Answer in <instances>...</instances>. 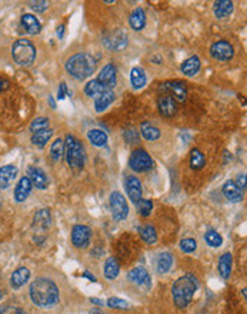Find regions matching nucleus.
I'll use <instances>...</instances> for the list:
<instances>
[{"instance_id": "nucleus-1", "label": "nucleus", "mask_w": 247, "mask_h": 314, "mask_svg": "<svg viewBox=\"0 0 247 314\" xmlns=\"http://www.w3.org/2000/svg\"><path fill=\"white\" fill-rule=\"evenodd\" d=\"M30 298L37 307H53L59 303V288L49 278H37L30 284Z\"/></svg>"}, {"instance_id": "nucleus-2", "label": "nucleus", "mask_w": 247, "mask_h": 314, "mask_svg": "<svg viewBox=\"0 0 247 314\" xmlns=\"http://www.w3.org/2000/svg\"><path fill=\"white\" fill-rule=\"evenodd\" d=\"M196 290H197V280H196V277H193L192 274L177 278L174 281L173 287H172L174 304L177 305L179 308L187 307L189 303L192 301Z\"/></svg>"}, {"instance_id": "nucleus-3", "label": "nucleus", "mask_w": 247, "mask_h": 314, "mask_svg": "<svg viewBox=\"0 0 247 314\" xmlns=\"http://www.w3.org/2000/svg\"><path fill=\"white\" fill-rule=\"evenodd\" d=\"M66 70L74 79L84 80L89 76H92L93 72L96 70V60L87 53L74 54L66 62Z\"/></svg>"}, {"instance_id": "nucleus-4", "label": "nucleus", "mask_w": 247, "mask_h": 314, "mask_svg": "<svg viewBox=\"0 0 247 314\" xmlns=\"http://www.w3.org/2000/svg\"><path fill=\"white\" fill-rule=\"evenodd\" d=\"M12 56L20 66H30L36 59V49L29 40L20 39L12 46Z\"/></svg>"}, {"instance_id": "nucleus-5", "label": "nucleus", "mask_w": 247, "mask_h": 314, "mask_svg": "<svg viewBox=\"0 0 247 314\" xmlns=\"http://www.w3.org/2000/svg\"><path fill=\"white\" fill-rule=\"evenodd\" d=\"M64 150H66V159L69 166L73 169H82L84 164V150H83L82 143L74 137V136H67L66 143H64Z\"/></svg>"}, {"instance_id": "nucleus-6", "label": "nucleus", "mask_w": 247, "mask_h": 314, "mask_svg": "<svg viewBox=\"0 0 247 314\" xmlns=\"http://www.w3.org/2000/svg\"><path fill=\"white\" fill-rule=\"evenodd\" d=\"M152 164H153V162H152L150 156L143 149H138V150H135V152L130 154L129 166H130L132 170L143 173V171L150 170L152 169Z\"/></svg>"}, {"instance_id": "nucleus-7", "label": "nucleus", "mask_w": 247, "mask_h": 314, "mask_svg": "<svg viewBox=\"0 0 247 314\" xmlns=\"http://www.w3.org/2000/svg\"><path fill=\"white\" fill-rule=\"evenodd\" d=\"M110 208H111V215L114 220H125L129 216V206L128 201L125 196L119 193V191H114L111 193L110 196Z\"/></svg>"}, {"instance_id": "nucleus-8", "label": "nucleus", "mask_w": 247, "mask_h": 314, "mask_svg": "<svg viewBox=\"0 0 247 314\" xmlns=\"http://www.w3.org/2000/svg\"><path fill=\"white\" fill-rule=\"evenodd\" d=\"M210 54L211 57L216 59V60L227 62L230 59H233V56H234V49H233V46L230 45L229 42L220 40V42H216L214 45L211 46Z\"/></svg>"}, {"instance_id": "nucleus-9", "label": "nucleus", "mask_w": 247, "mask_h": 314, "mask_svg": "<svg viewBox=\"0 0 247 314\" xmlns=\"http://www.w3.org/2000/svg\"><path fill=\"white\" fill-rule=\"evenodd\" d=\"M92 230L87 226H74L72 230V242L77 249H86L90 243Z\"/></svg>"}, {"instance_id": "nucleus-10", "label": "nucleus", "mask_w": 247, "mask_h": 314, "mask_svg": "<svg viewBox=\"0 0 247 314\" xmlns=\"http://www.w3.org/2000/svg\"><path fill=\"white\" fill-rule=\"evenodd\" d=\"M160 89L167 91L169 96H172L177 101H184L187 97V87L182 81H166Z\"/></svg>"}, {"instance_id": "nucleus-11", "label": "nucleus", "mask_w": 247, "mask_h": 314, "mask_svg": "<svg viewBox=\"0 0 247 314\" xmlns=\"http://www.w3.org/2000/svg\"><path fill=\"white\" fill-rule=\"evenodd\" d=\"M97 81L103 84L104 87H107V89H113L114 86H116V83H117V70H116V67L109 63V64H106L103 69H101L100 74H99V77H97Z\"/></svg>"}, {"instance_id": "nucleus-12", "label": "nucleus", "mask_w": 247, "mask_h": 314, "mask_svg": "<svg viewBox=\"0 0 247 314\" xmlns=\"http://www.w3.org/2000/svg\"><path fill=\"white\" fill-rule=\"evenodd\" d=\"M129 280L135 284H138L139 287H143L145 290L150 287L152 281H150V276L147 273L146 269L143 267H138V269H133L132 271H129L128 274Z\"/></svg>"}, {"instance_id": "nucleus-13", "label": "nucleus", "mask_w": 247, "mask_h": 314, "mask_svg": "<svg viewBox=\"0 0 247 314\" xmlns=\"http://www.w3.org/2000/svg\"><path fill=\"white\" fill-rule=\"evenodd\" d=\"M126 190H128V196L132 201L138 203L139 200H142V183L138 177L135 176H128L126 179Z\"/></svg>"}, {"instance_id": "nucleus-14", "label": "nucleus", "mask_w": 247, "mask_h": 314, "mask_svg": "<svg viewBox=\"0 0 247 314\" xmlns=\"http://www.w3.org/2000/svg\"><path fill=\"white\" fill-rule=\"evenodd\" d=\"M28 177L32 181V184L36 186L37 188H40V190H45L49 186V179H47L46 173L42 169L30 167L28 170Z\"/></svg>"}, {"instance_id": "nucleus-15", "label": "nucleus", "mask_w": 247, "mask_h": 314, "mask_svg": "<svg viewBox=\"0 0 247 314\" xmlns=\"http://www.w3.org/2000/svg\"><path fill=\"white\" fill-rule=\"evenodd\" d=\"M223 194H224V197L233 203H238L243 200V190H240L236 186V181H231V180H227L223 184Z\"/></svg>"}, {"instance_id": "nucleus-16", "label": "nucleus", "mask_w": 247, "mask_h": 314, "mask_svg": "<svg viewBox=\"0 0 247 314\" xmlns=\"http://www.w3.org/2000/svg\"><path fill=\"white\" fill-rule=\"evenodd\" d=\"M159 112L166 117H172L173 115L177 113V106H176V100L169 96V94H165V96H160L159 99Z\"/></svg>"}, {"instance_id": "nucleus-17", "label": "nucleus", "mask_w": 247, "mask_h": 314, "mask_svg": "<svg viewBox=\"0 0 247 314\" xmlns=\"http://www.w3.org/2000/svg\"><path fill=\"white\" fill-rule=\"evenodd\" d=\"M18 167L13 164L3 166L0 169V188H8L18 176Z\"/></svg>"}, {"instance_id": "nucleus-18", "label": "nucleus", "mask_w": 247, "mask_h": 314, "mask_svg": "<svg viewBox=\"0 0 247 314\" xmlns=\"http://www.w3.org/2000/svg\"><path fill=\"white\" fill-rule=\"evenodd\" d=\"M32 187H33V184H32V181L29 180V177H22V179L19 180L16 188H15V200H16L18 203L25 201V200L29 197V194H30V191H32Z\"/></svg>"}, {"instance_id": "nucleus-19", "label": "nucleus", "mask_w": 247, "mask_h": 314, "mask_svg": "<svg viewBox=\"0 0 247 314\" xmlns=\"http://www.w3.org/2000/svg\"><path fill=\"white\" fill-rule=\"evenodd\" d=\"M114 97L116 96H114L113 90H106V91L100 93L97 97H94V109H96V112L101 113L103 110H106L114 101Z\"/></svg>"}, {"instance_id": "nucleus-20", "label": "nucleus", "mask_w": 247, "mask_h": 314, "mask_svg": "<svg viewBox=\"0 0 247 314\" xmlns=\"http://www.w3.org/2000/svg\"><path fill=\"white\" fill-rule=\"evenodd\" d=\"M30 278V271L26 267H19L16 271H13L12 277H10V284L13 288H20L28 283Z\"/></svg>"}, {"instance_id": "nucleus-21", "label": "nucleus", "mask_w": 247, "mask_h": 314, "mask_svg": "<svg viewBox=\"0 0 247 314\" xmlns=\"http://www.w3.org/2000/svg\"><path fill=\"white\" fill-rule=\"evenodd\" d=\"M104 43H106V46H107L109 49L121 50V49H125L126 45H128V36H126L123 32H116V33H113V36L111 37H107V39L104 40Z\"/></svg>"}, {"instance_id": "nucleus-22", "label": "nucleus", "mask_w": 247, "mask_h": 314, "mask_svg": "<svg viewBox=\"0 0 247 314\" xmlns=\"http://www.w3.org/2000/svg\"><path fill=\"white\" fill-rule=\"evenodd\" d=\"M173 266V257L170 253H160L156 259V270L160 274H165Z\"/></svg>"}, {"instance_id": "nucleus-23", "label": "nucleus", "mask_w": 247, "mask_h": 314, "mask_svg": "<svg viewBox=\"0 0 247 314\" xmlns=\"http://www.w3.org/2000/svg\"><path fill=\"white\" fill-rule=\"evenodd\" d=\"M200 59L197 57V56H192V57H189L187 60H184L182 63V72L186 74V76H196L199 70H200Z\"/></svg>"}, {"instance_id": "nucleus-24", "label": "nucleus", "mask_w": 247, "mask_h": 314, "mask_svg": "<svg viewBox=\"0 0 247 314\" xmlns=\"http://www.w3.org/2000/svg\"><path fill=\"white\" fill-rule=\"evenodd\" d=\"M22 25L29 35H37L42 30V25L33 15H23L22 16Z\"/></svg>"}, {"instance_id": "nucleus-25", "label": "nucleus", "mask_w": 247, "mask_h": 314, "mask_svg": "<svg viewBox=\"0 0 247 314\" xmlns=\"http://www.w3.org/2000/svg\"><path fill=\"white\" fill-rule=\"evenodd\" d=\"M129 23H130V26L132 29H135V30H142L145 25H146V15H145V12L143 9H138L133 10V13L130 15V18H129Z\"/></svg>"}, {"instance_id": "nucleus-26", "label": "nucleus", "mask_w": 247, "mask_h": 314, "mask_svg": "<svg viewBox=\"0 0 247 314\" xmlns=\"http://www.w3.org/2000/svg\"><path fill=\"white\" fill-rule=\"evenodd\" d=\"M130 80L135 89H142L146 84V73L142 67H133L130 72Z\"/></svg>"}, {"instance_id": "nucleus-27", "label": "nucleus", "mask_w": 247, "mask_h": 314, "mask_svg": "<svg viewBox=\"0 0 247 314\" xmlns=\"http://www.w3.org/2000/svg\"><path fill=\"white\" fill-rule=\"evenodd\" d=\"M231 13H233V2L220 0V2L214 3V15H216V18L223 19L231 15Z\"/></svg>"}, {"instance_id": "nucleus-28", "label": "nucleus", "mask_w": 247, "mask_h": 314, "mask_svg": "<svg viewBox=\"0 0 247 314\" xmlns=\"http://www.w3.org/2000/svg\"><path fill=\"white\" fill-rule=\"evenodd\" d=\"M33 223H35V227L40 229V230L49 229V226H50V213H49V210H46V208L39 210L36 215H35Z\"/></svg>"}, {"instance_id": "nucleus-29", "label": "nucleus", "mask_w": 247, "mask_h": 314, "mask_svg": "<svg viewBox=\"0 0 247 314\" xmlns=\"http://www.w3.org/2000/svg\"><path fill=\"white\" fill-rule=\"evenodd\" d=\"M120 273V266L119 261L116 260L114 257H109L106 263H104V276L109 278V280H113L119 276Z\"/></svg>"}, {"instance_id": "nucleus-30", "label": "nucleus", "mask_w": 247, "mask_h": 314, "mask_svg": "<svg viewBox=\"0 0 247 314\" xmlns=\"http://www.w3.org/2000/svg\"><path fill=\"white\" fill-rule=\"evenodd\" d=\"M231 263H233V259H231V254H230V253H224V254L220 257L219 271L223 278L230 277V273H231Z\"/></svg>"}, {"instance_id": "nucleus-31", "label": "nucleus", "mask_w": 247, "mask_h": 314, "mask_svg": "<svg viewBox=\"0 0 247 314\" xmlns=\"http://www.w3.org/2000/svg\"><path fill=\"white\" fill-rule=\"evenodd\" d=\"M87 139L96 147H103V146H106V143H107V135L104 132H101V130H97V129L90 130L87 133Z\"/></svg>"}, {"instance_id": "nucleus-32", "label": "nucleus", "mask_w": 247, "mask_h": 314, "mask_svg": "<svg viewBox=\"0 0 247 314\" xmlns=\"http://www.w3.org/2000/svg\"><path fill=\"white\" fill-rule=\"evenodd\" d=\"M140 132H142V135L143 137L146 139V140H150V142H153V140H157L159 137H160V130L156 127V126L150 125V123H142V127H140Z\"/></svg>"}, {"instance_id": "nucleus-33", "label": "nucleus", "mask_w": 247, "mask_h": 314, "mask_svg": "<svg viewBox=\"0 0 247 314\" xmlns=\"http://www.w3.org/2000/svg\"><path fill=\"white\" fill-rule=\"evenodd\" d=\"M52 136H53V130L52 129L40 130L37 133H33V136H32V143L35 144V146H39V147H43L50 140Z\"/></svg>"}, {"instance_id": "nucleus-34", "label": "nucleus", "mask_w": 247, "mask_h": 314, "mask_svg": "<svg viewBox=\"0 0 247 314\" xmlns=\"http://www.w3.org/2000/svg\"><path fill=\"white\" fill-rule=\"evenodd\" d=\"M106 90H110V89L104 87V86L100 84L97 80H92L86 84V87H84V93H86L89 97H97L100 93L106 91Z\"/></svg>"}, {"instance_id": "nucleus-35", "label": "nucleus", "mask_w": 247, "mask_h": 314, "mask_svg": "<svg viewBox=\"0 0 247 314\" xmlns=\"http://www.w3.org/2000/svg\"><path fill=\"white\" fill-rule=\"evenodd\" d=\"M139 233L142 236V239L146 243H149V244H153L157 240V234H156V230L153 226L146 225L143 226V227H140L139 229Z\"/></svg>"}, {"instance_id": "nucleus-36", "label": "nucleus", "mask_w": 247, "mask_h": 314, "mask_svg": "<svg viewBox=\"0 0 247 314\" xmlns=\"http://www.w3.org/2000/svg\"><path fill=\"white\" fill-rule=\"evenodd\" d=\"M204 163H206V159H204L203 153L200 150H197V149L192 150V154H190V166H192V169L200 170V169H203Z\"/></svg>"}, {"instance_id": "nucleus-37", "label": "nucleus", "mask_w": 247, "mask_h": 314, "mask_svg": "<svg viewBox=\"0 0 247 314\" xmlns=\"http://www.w3.org/2000/svg\"><path fill=\"white\" fill-rule=\"evenodd\" d=\"M50 154H52V159L55 162H60L62 160V157H63L64 154V143L62 139H56L55 143L52 144Z\"/></svg>"}, {"instance_id": "nucleus-38", "label": "nucleus", "mask_w": 247, "mask_h": 314, "mask_svg": "<svg viewBox=\"0 0 247 314\" xmlns=\"http://www.w3.org/2000/svg\"><path fill=\"white\" fill-rule=\"evenodd\" d=\"M204 240L211 247H220L221 243H223V237L216 230H207L206 234H204Z\"/></svg>"}, {"instance_id": "nucleus-39", "label": "nucleus", "mask_w": 247, "mask_h": 314, "mask_svg": "<svg viewBox=\"0 0 247 314\" xmlns=\"http://www.w3.org/2000/svg\"><path fill=\"white\" fill-rule=\"evenodd\" d=\"M49 125H50L49 119H46V117H37L30 123V132L37 133L40 130H46V129H49Z\"/></svg>"}, {"instance_id": "nucleus-40", "label": "nucleus", "mask_w": 247, "mask_h": 314, "mask_svg": "<svg viewBox=\"0 0 247 314\" xmlns=\"http://www.w3.org/2000/svg\"><path fill=\"white\" fill-rule=\"evenodd\" d=\"M136 204H138L139 213L143 216V217H149L150 213H152V210H153V201L152 200H147V198L139 200Z\"/></svg>"}, {"instance_id": "nucleus-41", "label": "nucleus", "mask_w": 247, "mask_h": 314, "mask_svg": "<svg viewBox=\"0 0 247 314\" xmlns=\"http://www.w3.org/2000/svg\"><path fill=\"white\" fill-rule=\"evenodd\" d=\"M107 305L111 307V308H121V310H126L129 308L128 301L121 300V298H117V297H111L107 300Z\"/></svg>"}, {"instance_id": "nucleus-42", "label": "nucleus", "mask_w": 247, "mask_h": 314, "mask_svg": "<svg viewBox=\"0 0 247 314\" xmlns=\"http://www.w3.org/2000/svg\"><path fill=\"white\" fill-rule=\"evenodd\" d=\"M197 247V243L194 242L193 239H184L180 243V249L184 251V253H193Z\"/></svg>"}, {"instance_id": "nucleus-43", "label": "nucleus", "mask_w": 247, "mask_h": 314, "mask_svg": "<svg viewBox=\"0 0 247 314\" xmlns=\"http://www.w3.org/2000/svg\"><path fill=\"white\" fill-rule=\"evenodd\" d=\"M30 8L37 13H43L49 8V3L47 2H30Z\"/></svg>"}, {"instance_id": "nucleus-44", "label": "nucleus", "mask_w": 247, "mask_h": 314, "mask_svg": "<svg viewBox=\"0 0 247 314\" xmlns=\"http://www.w3.org/2000/svg\"><path fill=\"white\" fill-rule=\"evenodd\" d=\"M0 314H26L22 308L19 307H13V305H8V307H3L0 308Z\"/></svg>"}, {"instance_id": "nucleus-45", "label": "nucleus", "mask_w": 247, "mask_h": 314, "mask_svg": "<svg viewBox=\"0 0 247 314\" xmlns=\"http://www.w3.org/2000/svg\"><path fill=\"white\" fill-rule=\"evenodd\" d=\"M69 94V91H67V87H66V83H62L60 84V87H59V91H57V97H59V100H62L64 99V94Z\"/></svg>"}, {"instance_id": "nucleus-46", "label": "nucleus", "mask_w": 247, "mask_h": 314, "mask_svg": "<svg viewBox=\"0 0 247 314\" xmlns=\"http://www.w3.org/2000/svg\"><path fill=\"white\" fill-rule=\"evenodd\" d=\"M8 87H9V81L6 80V79H3V77H0V91L6 90Z\"/></svg>"}, {"instance_id": "nucleus-47", "label": "nucleus", "mask_w": 247, "mask_h": 314, "mask_svg": "<svg viewBox=\"0 0 247 314\" xmlns=\"http://www.w3.org/2000/svg\"><path fill=\"white\" fill-rule=\"evenodd\" d=\"M63 32H64V26L57 27V36H59V39H62V37H63Z\"/></svg>"}, {"instance_id": "nucleus-48", "label": "nucleus", "mask_w": 247, "mask_h": 314, "mask_svg": "<svg viewBox=\"0 0 247 314\" xmlns=\"http://www.w3.org/2000/svg\"><path fill=\"white\" fill-rule=\"evenodd\" d=\"M83 276H84V277L90 278V281H96V277H94V276H92V274H90V273H87V271H86V273H84V274H83Z\"/></svg>"}, {"instance_id": "nucleus-49", "label": "nucleus", "mask_w": 247, "mask_h": 314, "mask_svg": "<svg viewBox=\"0 0 247 314\" xmlns=\"http://www.w3.org/2000/svg\"><path fill=\"white\" fill-rule=\"evenodd\" d=\"M92 301L93 303H96V304H103L100 300H97V298H92Z\"/></svg>"}, {"instance_id": "nucleus-50", "label": "nucleus", "mask_w": 247, "mask_h": 314, "mask_svg": "<svg viewBox=\"0 0 247 314\" xmlns=\"http://www.w3.org/2000/svg\"><path fill=\"white\" fill-rule=\"evenodd\" d=\"M90 314H101V313L99 311V310H92V311H90Z\"/></svg>"}]
</instances>
